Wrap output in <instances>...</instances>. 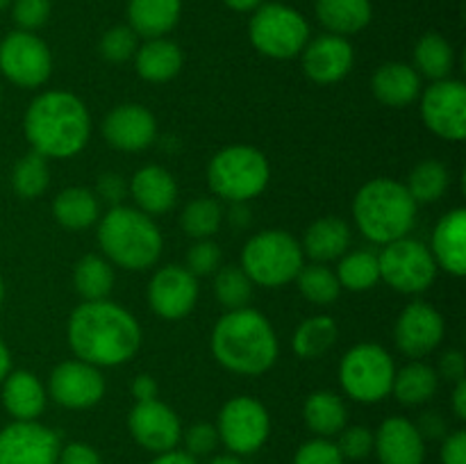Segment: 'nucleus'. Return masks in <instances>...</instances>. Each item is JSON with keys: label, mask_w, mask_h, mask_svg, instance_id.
Wrapping results in <instances>:
<instances>
[{"label": "nucleus", "mask_w": 466, "mask_h": 464, "mask_svg": "<svg viewBox=\"0 0 466 464\" xmlns=\"http://www.w3.org/2000/svg\"><path fill=\"white\" fill-rule=\"evenodd\" d=\"M135 68L144 80L148 82H168L180 73L182 50L177 44L168 39H148L135 53Z\"/></svg>", "instance_id": "cd10ccee"}, {"label": "nucleus", "mask_w": 466, "mask_h": 464, "mask_svg": "<svg viewBox=\"0 0 466 464\" xmlns=\"http://www.w3.org/2000/svg\"><path fill=\"white\" fill-rule=\"evenodd\" d=\"M127 191H130L137 207L144 214H148V217L167 214L177 200V185L173 176L167 168L155 166V164L139 168L132 176Z\"/></svg>", "instance_id": "5701e85b"}, {"label": "nucleus", "mask_w": 466, "mask_h": 464, "mask_svg": "<svg viewBox=\"0 0 466 464\" xmlns=\"http://www.w3.org/2000/svg\"><path fill=\"white\" fill-rule=\"evenodd\" d=\"M221 267V248L212 239H198L187 250V271L191 276H212Z\"/></svg>", "instance_id": "37998d69"}, {"label": "nucleus", "mask_w": 466, "mask_h": 464, "mask_svg": "<svg viewBox=\"0 0 466 464\" xmlns=\"http://www.w3.org/2000/svg\"><path fill=\"white\" fill-rule=\"evenodd\" d=\"M294 464H344L337 444L328 439H312L308 444H303L296 453Z\"/></svg>", "instance_id": "a18cd8bd"}, {"label": "nucleus", "mask_w": 466, "mask_h": 464, "mask_svg": "<svg viewBox=\"0 0 466 464\" xmlns=\"http://www.w3.org/2000/svg\"><path fill=\"white\" fill-rule=\"evenodd\" d=\"M0 71L21 89L41 86L53 73V55L36 35L12 32L0 44Z\"/></svg>", "instance_id": "f8f14e48"}, {"label": "nucleus", "mask_w": 466, "mask_h": 464, "mask_svg": "<svg viewBox=\"0 0 466 464\" xmlns=\"http://www.w3.org/2000/svg\"><path fill=\"white\" fill-rule=\"evenodd\" d=\"M349 223L341 221V218L337 217H323L308 227L300 248H303V253L309 255L314 262L323 264L332 262V259H339L341 255L349 253Z\"/></svg>", "instance_id": "a878e982"}, {"label": "nucleus", "mask_w": 466, "mask_h": 464, "mask_svg": "<svg viewBox=\"0 0 466 464\" xmlns=\"http://www.w3.org/2000/svg\"><path fill=\"white\" fill-rule=\"evenodd\" d=\"M209 464H244L239 458H235V455H218V458H214Z\"/></svg>", "instance_id": "680f3d73"}, {"label": "nucleus", "mask_w": 466, "mask_h": 464, "mask_svg": "<svg viewBox=\"0 0 466 464\" xmlns=\"http://www.w3.org/2000/svg\"><path fill=\"white\" fill-rule=\"evenodd\" d=\"M353 68V45L339 35H323L303 48L305 76L319 85H332Z\"/></svg>", "instance_id": "aec40b11"}, {"label": "nucleus", "mask_w": 466, "mask_h": 464, "mask_svg": "<svg viewBox=\"0 0 466 464\" xmlns=\"http://www.w3.org/2000/svg\"><path fill=\"white\" fill-rule=\"evenodd\" d=\"M337 280L349 291H369L380 280V267H378V255L371 250H353L339 257L337 268Z\"/></svg>", "instance_id": "e433bc0d"}, {"label": "nucleus", "mask_w": 466, "mask_h": 464, "mask_svg": "<svg viewBox=\"0 0 466 464\" xmlns=\"http://www.w3.org/2000/svg\"><path fill=\"white\" fill-rule=\"evenodd\" d=\"M57 464H103L100 462L98 453H96L91 446L80 444V441H73L66 449L59 450Z\"/></svg>", "instance_id": "8fccbe9b"}, {"label": "nucleus", "mask_w": 466, "mask_h": 464, "mask_svg": "<svg viewBox=\"0 0 466 464\" xmlns=\"http://www.w3.org/2000/svg\"><path fill=\"white\" fill-rule=\"evenodd\" d=\"M223 221V209L214 198H196L182 209V230L194 239H212Z\"/></svg>", "instance_id": "ea45409f"}, {"label": "nucleus", "mask_w": 466, "mask_h": 464, "mask_svg": "<svg viewBox=\"0 0 466 464\" xmlns=\"http://www.w3.org/2000/svg\"><path fill=\"white\" fill-rule=\"evenodd\" d=\"M296 285H299V291L314 305H330L339 298L341 285L337 280L335 271H330L323 264H309L299 271L296 276Z\"/></svg>", "instance_id": "58836bf2"}, {"label": "nucleus", "mask_w": 466, "mask_h": 464, "mask_svg": "<svg viewBox=\"0 0 466 464\" xmlns=\"http://www.w3.org/2000/svg\"><path fill=\"white\" fill-rule=\"evenodd\" d=\"M3 405L16 421H36L46 408V389L30 371H9L3 382Z\"/></svg>", "instance_id": "393cba45"}, {"label": "nucleus", "mask_w": 466, "mask_h": 464, "mask_svg": "<svg viewBox=\"0 0 466 464\" xmlns=\"http://www.w3.org/2000/svg\"><path fill=\"white\" fill-rule=\"evenodd\" d=\"M378 267L380 280L399 294H423L440 271L431 248L410 237L385 244V248L378 253Z\"/></svg>", "instance_id": "9d476101"}, {"label": "nucleus", "mask_w": 466, "mask_h": 464, "mask_svg": "<svg viewBox=\"0 0 466 464\" xmlns=\"http://www.w3.org/2000/svg\"><path fill=\"white\" fill-rule=\"evenodd\" d=\"M98 48L107 62H127L137 53V32L130 25L109 27L100 39Z\"/></svg>", "instance_id": "79ce46f5"}, {"label": "nucleus", "mask_w": 466, "mask_h": 464, "mask_svg": "<svg viewBox=\"0 0 466 464\" xmlns=\"http://www.w3.org/2000/svg\"><path fill=\"white\" fill-rule=\"evenodd\" d=\"M250 41L271 59H291L303 53L309 39L308 21L280 3L259 5L250 21Z\"/></svg>", "instance_id": "1a4fd4ad"}, {"label": "nucleus", "mask_w": 466, "mask_h": 464, "mask_svg": "<svg viewBox=\"0 0 466 464\" xmlns=\"http://www.w3.org/2000/svg\"><path fill=\"white\" fill-rule=\"evenodd\" d=\"M5 298V285H3V277H0V303H3Z\"/></svg>", "instance_id": "e2e57ef3"}, {"label": "nucleus", "mask_w": 466, "mask_h": 464, "mask_svg": "<svg viewBox=\"0 0 466 464\" xmlns=\"http://www.w3.org/2000/svg\"><path fill=\"white\" fill-rule=\"evenodd\" d=\"M394 359L382 346L358 344L344 355L339 364V382L346 394L358 403H378L391 394Z\"/></svg>", "instance_id": "6e6552de"}, {"label": "nucleus", "mask_w": 466, "mask_h": 464, "mask_svg": "<svg viewBox=\"0 0 466 464\" xmlns=\"http://www.w3.org/2000/svg\"><path fill=\"white\" fill-rule=\"evenodd\" d=\"M453 412L458 419H466V378L455 382L453 389Z\"/></svg>", "instance_id": "4d7b16f0"}, {"label": "nucleus", "mask_w": 466, "mask_h": 464, "mask_svg": "<svg viewBox=\"0 0 466 464\" xmlns=\"http://www.w3.org/2000/svg\"><path fill=\"white\" fill-rule=\"evenodd\" d=\"M353 218L369 241L385 246L408 237L417 218V203L403 182L376 177L355 196Z\"/></svg>", "instance_id": "20e7f679"}, {"label": "nucleus", "mask_w": 466, "mask_h": 464, "mask_svg": "<svg viewBox=\"0 0 466 464\" xmlns=\"http://www.w3.org/2000/svg\"><path fill=\"white\" fill-rule=\"evenodd\" d=\"M132 396H135L137 403H144V400H155L157 398V382L148 376V373H141L132 380Z\"/></svg>", "instance_id": "5fc2aeb1"}, {"label": "nucleus", "mask_w": 466, "mask_h": 464, "mask_svg": "<svg viewBox=\"0 0 466 464\" xmlns=\"http://www.w3.org/2000/svg\"><path fill=\"white\" fill-rule=\"evenodd\" d=\"M414 71L419 76L428 77V80H446L455 66V53L453 45L437 32H428L419 39L417 48H414Z\"/></svg>", "instance_id": "72a5a7b5"}, {"label": "nucleus", "mask_w": 466, "mask_h": 464, "mask_svg": "<svg viewBox=\"0 0 466 464\" xmlns=\"http://www.w3.org/2000/svg\"><path fill=\"white\" fill-rule=\"evenodd\" d=\"M59 437L36 421H14L0 430V464H57Z\"/></svg>", "instance_id": "4468645a"}, {"label": "nucleus", "mask_w": 466, "mask_h": 464, "mask_svg": "<svg viewBox=\"0 0 466 464\" xmlns=\"http://www.w3.org/2000/svg\"><path fill=\"white\" fill-rule=\"evenodd\" d=\"M150 464H198V462H196L194 455H189L187 450H167V453H159Z\"/></svg>", "instance_id": "6e6d98bb"}, {"label": "nucleus", "mask_w": 466, "mask_h": 464, "mask_svg": "<svg viewBox=\"0 0 466 464\" xmlns=\"http://www.w3.org/2000/svg\"><path fill=\"white\" fill-rule=\"evenodd\" d=\"M437 387H440V376L431 364L410 362L408 367L396 371L391 391L399 403L412 408V405L428 403L437 394Z\"/></svg>", "instance_id": "7c9ffc66"}, {"label": "nucleus", "mask_w": 466, "mask_h": 464, "mask_svg": "<svg viewBox=\"0 0 466 464\" xmlns=\"http://www.w3.org/2000/svg\"><path fill=\"white\" fill-rule=\"evenodd\" d=\"M157 123L141 105H118L105 116L103 136L112 148L123 153H139L155 141Z\"/></svg>", "instance_id": "6ab92c4d"}, {"label": "nucleus", "mask_w": 466, "mask_h": 464, "mask_svg": "<svg viewBox=\"0 0 466 464\" xmlns=\"http://www.w3.org/2000/svg\"><path fill=\"white\" fill-rule=\"evenodd\" d=\"M132 437L139 446L153 453H167L177 446L182 437L180 419L162 400H144L130 409L127 417Z\"/></svg>", "instance_id": "a211bd4d"}, {"label": "nucleus", "mask_w": 466, "mask_h": 464, "mask_svg": "<svg viewBox=\"0 0 466 464\" xmlns=\"http://www.w3.org/2000/svg\"><path fill=\"white\" fill-rule=\"evenodd\" d=\"M373 446L382 464H421L426 444L417 426L403 417H390L378 428Z\"/></svg>", "instance_id": "412c9836"}, {"label": "nucleus", "mask_w": 466, "mask_h": 464, "mask_svg": "<svg viewBox=\"0 0 466 464\" xmlns=\"http://www.w3.org/2000/svg\"><path fill=\"white\" fill-rule=\"evenodd\" d=\"M98 246L109 262L126 271H144L159 259L164 239L148 214L116 205L100 221Z\"/></svg>", "instance_id": "39448f33"}, {"label": "nucleus", "mask_w": 466, "mask_h": 464, "mask_svg": "<svg viewBox=\"0 0 466 464\" xmlns=\"http://www.w3.org/2000/svg\"><path fill=\"white\" fill-rule=\"evenodd\" d=\"M339 449L341 458L346 459H364L371 455L373 450V432L364 426L346 428L339 437Z\"/></svg>", "instance_id": "c03bdc74"}, {"label": "nucleus", "mask_w": 466, "mask_h": 464, "mask_svg": "<svg viewBox=\"0 0 466 464\" xmlns=\"http://www.w3.org/2000/svg\"><path fill=\"white\" fill-rule=\"evenodd\" d=\"M300 268H303V248L291 232H258L246 241L241 250V271L253 285L278 289L296 280Z\"/></svg>", "instance_id": "0eeeda50"}, {"label": "nucleus", "mask_w": 466, "mask_h": 464, "mask_svg": "<svg viewBox=\"0 0 466 464\" xmlns=\"http://www.w3.org/2000/svg\"><path fill=\"white\" fill-rule=\"evenodd\" d=\"M23 130L35 153L44 155L46 159L73 157L89 141V109L76 94L46 91L27 107Z\"/></svg>", "instance_id": "f03ea898"}, {"label": "nucleus", "mask_w": 466, "mask_h": 464, "mask_svg": "<svg viewBox=\"0 0 466 464\" xmlns=\"http://www.w3.org/2000/svg\"><path fill=\"white\" fill-rule=\"evenodd\" d=\"M371 89L387 107H408L421 94V76L410 64L387 62L373 73Z\"/></svg>", "instance_id": "b1692460"}, {"label": "nucleus", "mask_w": 466, "mask_h": 464, "mask_svg": "<svg viewBox=\"0 0 466 464\" xmlns=\"http://www.w3.org/2000/svg\"><path fill=\"white\" fill-rule=\"evenodd\" d=\"M232 205H235V214H230V218L239 223V226H246V223L250 221V214H246L244 209H241V205L244 203H232Z\"/></svg>", "instance_id": "052dcab7"}, {"label": "nucleus", "mask_w": 466, "mask_h": 464, "mask_svg": "<svg viewBox=\"0 0 466 464\" xmlns=\"http://www.w3.org/2000/svg\"><path fill=\"white\" fill-rule=\"evenodd\" d=\"M218 444V432L217 426L212 423H196L189 430L185 432V446L187 453L198 458V455H208L217 449Z\"/></svg>", "instance_id": "de8ad7c7"}, {"label": "nucleus", "mask_w": 466, "mask_h": 464, "mask_svg": "<svg viewBox=\"0 0 466 464\" xmlns=\"http://www.w3.org/2000/svg\"><path fill=\"white\" fill-rule=\"evenodd\" d=\"M9 371H12V355H9V348L5 346V341L0 339V382L7 378Z\"/></svg>", "instance_id": "13d9d810"}, {"label": "nucleus", "mask_w": 466, "mask_h": 464, "mask_svg": "<svg viewBox=\"0 0 466 464\" xmlns=\"http://www.w3.org/2000/svg\"><path fill=\"white\" fill-rule=\"evenodd\" d=\"M73 285L85 300H105L114 287L112 264L100 255H85L76 264Z\"/></svg>", "instance_id": "c9c22d12"}, {"label": "nucleus", "mask_w": 466, "mask_h": 464, "mask_svg": "<svg viewBox=\"0 0 466 464\" xmlns=\"http://www.w3.org/2000/svg\"><path fill=\"white\" fill-rule=\"evenodd\" d=\"M317 18L332 35H355L371 21L369 0H317Z\"/></svg>", "instance_id": "c85d7f7f"}, {"label": "nucleus", "mask_w": 466, "mask_h": 464, "mask_svg": "<svg viewBox=\"0 0 466 464\" xmlns=\"http://www.w3.org/2000/svg\"><path fill=\"white\" fill-rule=\"evenodd\" d=\"M66 337L76 358L96 368L126 364L141 346L137 318L107 298L77 305L68 318Z\"/></svg>", "instance_id": "f257e3e1"}, {"label": "nucleus", "mask_w": 466, "mask_h": 464, "mask_svg": "<svg viewBox=\"0 0 466 464\" xmlns=\"http://www.w3.org/2000/svg\"><path fill=\"white\" fill-rule=\"evenodd\" d=\"M98 196L85 187H68L59 191L53 203V214L57 223L66 230H85L98 218Z\"/></svg>", "instance_id": "c756f323"}, {"label": "nucleus", "mask_w": 466, "mask_h": 464, "mask_svg": "<svg viewBox=\"0 0 466 464\" xmlns=\"http://www.w3.org/2000/svg\"><path fill=\"white\" fill-rule=\"evenodd\" d=\"M268 177L271 166L267 155L253 146H228L214 155L208 166L209 189L230 203H248L267 189Z\"/></svg>", "instance_id": "423d86ee"}, {"label": "nucleus", "mask_w": 466, "mask_h": 464, "mask_svg": "<svg viewBox=\"0 0 466 464\" xmlns=\"http://www.w3.org/2000/svg\"><path fill=\"white\" fill-rule=\"evenodd\" d=\"M223 3L230 9H235V12H253V9L262 5V0H223Z\"/></svg>", "instance_id": "bf43d9fd"}, {"label": "nucleus", "mask_w": 466, "mask_h": 464, "mask_svg": "<svg viewBox=\"0 0 466 464\" xmlns=\"http://www.w3.org/2000/svg\"><path fill=\"white\" fill-rule=\"evenodd\" d=\"M441 464H466V432L455 430L441 444Z\"/></svg>", "instance_id": "3c124183"}, {"label": "nucleus", "mask_w": 466, "mask_h": 464, "mask_svg": "<svg viewBox=\"0 0 466 464\" xmlns=\"http://www.w3.org/2000/svg\"><path fill=\"white\" fill-rule=\"evenodd\" d=\"M127 185L118 173H105V176L98 177V185H96V196L109 203L112 207L121 205V200L126 198Z\"/></svg>", "instance_id": "09e8293b"}, {"label": "nucleus", "mask_w": 466, "mask_h": 464, "mask_svg": "<svg viewBox=\"0 0 466 464\" xmlns=\"http://www.w3.org/2000/svg\"><path fill=\"white\" fill-rule=\"evenodd\" d=\"M337 337H339V328H337L335 318L326 317V314H319V317H309L296 328L294 339V353L303 359H317L323 353L335 346Z\"/></svg>", "instance_id": "473e14b6"}, {"label": "nucleus", "mask_w": 466, "mask_h": 464, "mask_svg": "<svg viewBox=\"0 0 466 464\" xmlns=\"http://www.w3.org/2000/svg\"><path fill=\"white\" fill-rule=\"evenodd\" d=\"M217 432L218 441H223L232 453L248 455L262 449L271 432V419L259 400L250 396H237L223 405Z\"/></svg>", "instance_id": "9b49d317"}, {"label": "nucleus", "mask_w": 466, "mask_h": 464, "mask_svg": "<svg viewBox=\"0 0 466 464\" xmlns=\"http://www.w3.org/2000/svg\"><path fill=\"white\" fill-rule=\"evenodd\" d=\"M440 373H441V378H446V380H451V382L464 380V376H466L464 353H460V350H449V353L441 355Z\"/></svg>", "instance_id": "603ef678"}, {"label": "nucleus", "mask_w": 466, "mask_h": 464, "mask_svg": "<svg viewBox=\"0 0 466 464\" xmlns=\"http://www.w3.org/2000/svg\"><path fill=\"white\" fill-rule=\"evenodd\" d=\"M182 0H130L127 18L137 36L159 39L180 21Z\"/></svg>", "instance_id": "bb28decb"}, {"label": "nucleus", "mask_w": 466, "mask_h": 464, "mask_svg": "<svg viewBox=\"0 0 466 464\" xmlns=\"http://www.w3.org/2000/svg\"><path fill=\"white\" fill-rule=\"evenodd\" d=\"M451 185V171L440 159H423L410 173L405 189L414 203H437Z\"/></svg>", "instance_id": "f704fd0d"}, {"label": "nucleus", "mask_w": 466, "mask_h": 464, "mask_svg": "<svg viewBox=\"0 0 466 464\" xmlns=\"http://www.w3.org/2000/svg\"><path fill=\"white\" fill-rule=\"evenodd\" d=\"M105 394V378L91 364L71 359L55 367L50 376V396L55 403L68 409H86Z\"/></svg>", "instance_id": "f3484780"}, {"label": "nucleus", "mask_w": 466, "mask_h": 464, "mask_svg": "<svg viewBox=\"0 0 466 464\" xmlns=\"http://www.w3.org/2000/svg\"><path fill=\"white\" fill-rule=\"evenodd\" d=\"M303 417L309 430L321 437H332L344 430L349 414H346L344 400L337 394H332V391H314L305 400Z\"/></svg>", "instance_id": "2f4dec72"}, {"label": "nucleus", "mask_w": 466, "mask_h": 464, "mask_svg": "<svg viewBox=\"0 0 466 464\" xmlns=\"http://www.w3.org/2000/svg\"><path fill=\"white\" fill-rule=\"evenodd\" d=\"M214 294L226 309H241L253 298V282L241 267H218L214 276Z\"/></svg>", "instance_id": "a19ab883"}, {"label": "nucleus", "mask_w": 466, "mask_h": 464, "mask_svg": "<svg viewBox=\"0 0 466 464\" xmlns=\"http://www.w3.org/2000/svg\"><path fill=\"white\" fill-rule=\"evenodd\" d=\"M394 339L403 355L423 358L444 339V318L431 303L414 300L400 312L394 326Z\"/></svg>", "instance_id": "dca6fc26"}, {"label": "nucleus", "mask_w": 466, "mask_h": 464, "mask_svg": "<svg viewBox=\"0 0 466 464\" xmlns=\"http://www.w3.org/2000/svg\"><path fill=\"white\" fill-rule=\"evenodd\" d=\"M48 16L50 0H16L14 3V21L25 32H32L44 25Z\"/></svg>", "instance_id": "49530a36"}, {"label": "nucleus", "mask_w": 466, "mask_h": 464, "mask_svg": "<svg viewBox=\"0 0 466 464\" xmlns=\"http://www.w3.org/2000/svg\"><path fill=\"white\" fill-rule=\"evenodd\" d=\"M198 300V280L185 267L159 268L148 282V305L157 317L176 321L187 317Z\"/></svg>", "instance_id": "2eb2a0df"}, {"label": "nucleus", "mask_w": 466, "mask_h": 464, "mask_svg": "<svg viewBox=\"0 0 466 464\" xmlns=\"http://www.w3.org/2000/svg\"><path fill=\"white\" fill-rule=\"evenodd\" d=\"M9 3H12V0H0V12H3V9H5V7H7V5H9Z\"/></svg>", "instance_id": "0e129e2a"}, {"label": "nucleus", "mask_w": 466, "mask_h": 464, "mask_svg": "<svg viewBox=\"0 0 466 464\" xmlns=\"http://www.w3.org/2000/svg\"><path fill=\"white\" fill-rule=\"evenodd\" d=\"M421 118L431 132L449 141L466 136V86L460 80H437L423 91Z\"/></svg>", "instance_id": "ddd939ff"}, {"label": "nucleus", "mask_w": 466, "mask_h": 464, "mask_svg": "<svg viewBox=\"0 0 466 464\" xmlns=\"http://www.w3.org/2000/svg\"><path fill=\"white\" fill-rule=\"evenodd\" d=\"M431 253L437 268L455 277L466 276V209H451L437 221Z\"/></svg>", "instance_id": "4be33fe9"}, {"label": "nucleus", "mask_w": 466, "mask_h": 464, "mask_svg": "<svg viewBox=\"0 0 466 464\" xmlns=\"http://www.w3.org/2000/svg\"><path fill=\"white\" fill-rule=\"evenodd\" d=\"M419 435L423 437V439H440V437L446 435V421L441 419L440 412H426L421 417V421H419L417 426Z\"/></svg>", "instance_id": "864d4df0"}, {"label": "nucleus", "mask_w": 466, "mask_h": 464, "mask_svg": "<svg viewBox=\"0 0 466 464\" xmlns=\"http://www.w3.org/2000/svg\"><path fill=\"white\" fill-rule=\"evenodd\" d=\"M12 185L21 198H39L50 185V168L44 155L35 150L23 155L12 171Z\"/></svg>", "instance_id": "4c0bfd02"}, {"label": "nucleus", "mask_w": 466, "mask_h": 464, "mask_svg": "<svg viewBox=\"0 0 466 464\" xmlns=\"http://www.w3.org/2000/svg\"><path fill=\"white\" fill-rule=\"evenodd\" d=\"M212 355L239 376H262L278 359V337L271 321L250 308L228 309L212 330Z\"/></svg>", "instance_id": "7ed1b4c3"}]
</instances>
